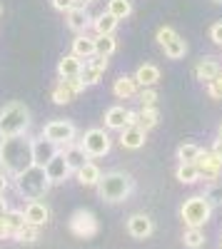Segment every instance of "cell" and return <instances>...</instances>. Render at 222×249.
<instances>
[{"label":"cell","instance_id":"obj_1","mask_svg":"<svg viewBox=\"0 0 222 249\" xmlns=\"http://www.w3.org/2000/svg\"><path fill=\"white\" fill-rule=\"evenodd\" d=\"M33 164V140L25 135L0 137V170L15 177Z\"/></svg>","mask_w":222,"mask_h":249},{"label":"cell","instance_id":"obj_2","mask_svg":"<svg viewBox=\"0 0 222 249\" xmlns=\"http://www.w3.org/2000/svg\"><path fill=\"white\" fill-rule=\"evenodd\" d=\"M97 187V195L103 202L108 204H120L125 202L132 190H135V182L128 172H120V170H112V172H105L103 177H100V182L95 184Z\"/></svg>","mask_w":222,"mask_h":249},{"label":"cell","instance_id":"obj_3","mask_svg":"<svg viewBox=\"0 0 222 249\" xmlns=\"http://www.w3.org/2000/svg\"><path fill=\"white\" fill-rule=\"evenodd\" d=\"M15 179V190L20 197L25 199H43L50 190V179L45 175V167H37V164H30L28 170H23L20 175L13 177Z\"/></svg>","mask_w":222,"mask_h":249},{"label":"cell","instance_id":"obj_4","mask_svg":"<svg viewBox=\"0 0 222 249\" xmlns=\"http://www.w3.org/2000/svg\"><path fill=\"white\" fill-rule=\"evenodd\" d=\"M28 127H30V110L23 102H10L0 110V137L25 135Z\"/></svg>","mask_w":222,"mask_h":249},{"label":"cell","instance_id":"obj_5","mask_svg":"<svg viewBox=\"0 0 222 249\" xmlns=\"http://www.w3.org/2000/svg\"><path fill=\"white\" fill-rule=\"evenodd\" d=\"M180 217L187 227H205L212 217V204L203 195H192L180 207Z\"/></svg>","mask_w":222,"mask_h":249},{"label":"cell","instance_id":"obj_6","mask_svg":"<svg viewBox=\"0 0 222 249\" xmlns=\"http://www.w3.org/2000/svg\"><path fill=\"white\" fill-rule=\"evenodd\" d=\"M80 147L85 150V155L90 160H97V157H105L112 147V140L105 130H100V127H92L83 135V140H80Z\"/></svg>","mask_w":222,"mask_h":249},{"label":"cell","instance_id":"obj_7","mask_svg":"<svg viewBox=\"0 0 222 249\" xmlns=\"http://www.w3.org/2000/svg\"><path fill=\"white\" fill-rule=\"evenodd\" d=\"M85 82L80 77H60L55 85H53V102L55 105H68V102H73L77 95L85 92Z\"/></svg>","mask_w":222,"mask_h":249},{"label":"cell","instance_id":"obj_8","mask_svg":"<svg viewBox=\"0 0 222 249\" xmlns=\"http://www.w3.org/2000/svg\"><path fill=\"white\" fill-rule=\"evenodd\" d=\"M68 227H70V232L75 237H80V239H90V237H95L100 232L97 217L90 210H75L70 222H68Z\"/></svg>","mask_w":222,"mask_h":249},{"label":"cell","instance_id":"obj_9","mask_svg":"<svg viewBox=\"0 0 222 249\" xmlns=\"http://www.w3.org/2000/svg\"><path fill=\"white\" fill-rule=\"evenodd\" d=\"M75 124L70 122V120H53V122H48L45 127H43V137H48V140H53L55 144H70V142H75Z\"/></svg>","mask_w":222,"mask_h":249},{"label":"cell","instance_id":"obj_10","mask_svg":"<svg viewBox=\"0 0 222 249\" xmlns=\"http://www.w3.org/2000/svg\"><path fill=\"white\" fill-rule=\"evenodd\" d=\"M195 167L200 170V179H207V182H217L220 172H222V160L212 152V150H200L197 160H195Z\"/></svg>","mask_w":222,"mask_h":249},{"label":"cell","instance_id":"obj_11","mask_svg":"<svg viewBox=\"0 0 222 249\" xmlns=\"http://www.w3.org/2000/svg\"><path fill=\"white\" fill-rule=\"evenodd\" d=\"M57 152H60V144H55L53 140H48L43 135L33 140V164H37V167H45Z\"/></svg>","mask_w":222,"mask_h":249},{"label":"cell","instance_id":"obj_12","mask_svg":"<svg viewBox=\"0 0 222 249\" xmlns=\"http://www.w3.org/2000/svg\"><path fill=\"white\" fill-rule=\"evenodd\" d=\"M105 70H108V57H103V55H92L90 62H85L83 70H80V80H83L88 88H90V85H97V82L103 80Z\"/></svg>","mask_w":222,"mask_h":249},{"label":"cell","instance_id":"obj_13","mask_svg":"<svg viewBox=\"0 0 222 249\" xmlns=\"http://www.w3.org/2000/svg\"><path fill=\"white\" fill-rule=\"evenodd\" d=\"M125 230L132 239H148L152 232H155V222L148 217V214H132L125 224Z\"/></svg>","mask_w":222,"mask_h":249},{"label":"cell","instance_id":"obj_14","mask_svg":"<svg viewBox=\"0 0 222 249\" xmlns=\"http://www.w3.org/2000/svg\"><path fill=\"white\" fill-rule=\"evenodd\" d=\"M45 175H48V179H50V184H60V182H65L70 175H73V170L68 167V162H65V157L63 155H55L48 164H45Z\"/></svg>","mask_w":222,"mask_h":249},{"label":"cell","instance_id":"obj_15","mask_svg":"<svg viewBox=\"0 0 222 249\" xmlns=\"http://www.w3.org/2000/svg\"><path fill=\"white\" fill-rule=\"evenodd\" d=\"M65 15H68V28L73 33H88V28L92 25V18H90V13H88L85 5H75Z\"/></svg>","mask_w":222,"mask_h":249},{"label":"cell","instance_id":"obj_16","mask_svg":"<svg viewBox=\"0 0 222 249\" xmlns=\"http://www.w3.org/2000/svg\"><path fill=\"white\" fill-rule=\"evenodd\" d=\"M23 214H25V222H28V224H35V227H45L48 219H50V210H48V207L40 202V199H30V202L25 204Z\"/></svg>","mask_w":222,"mask_h":249},{"label":"cell","instance_id":"obj_17","mask_svg":"<svg viewBox=\"0 0 222 249\" xmlns=\"http://www.w3.org/2000/svg\"><path fill=\"white\" fill-rule=\"evenodd\" d=\"M60 155L65 157L68 167H70L73 172H77V170L83 167L85 162H90V157L85 155V150L80 147V142H70V144H63V150H60Z\"/></svg>","mask_w":222,"mask_h":249},{"label":"cell","instance_id":"obj_18","mask_svg":"<svg viewBox=\"0 0 222 249\" xmlns=\"http://www.w3.org/2000/svg\"><path fill=\"white\" fill-rule=\"evenodd\" d=\"M148 140V132L140 130L137 124H128L125 130H120V144H123L125 150H140Z\"/></svg>","mask_w":222,"mask_h":249},{"label":"cell","instance_id":"obj_19","mask_svg":"<svg viewBox=\"0 0 222 249\" xmlns=\"http://www.w3.org/2000/svg\"><path fill=\"white\" fill-rule=\"evenodd\" d=\"M220 70H222V68H220V60L212 57V55H207V57H200V60H197V65H195V77H197L200 82H210Z\"/></svg>","mask_w":222,"mask_h":249},{"label":"cell","instance_id":"obj_20","mask_svg":"<svg viewBox=\"0 0 222 249\" xmlns=\"http://www.w3.org/2000/svg\"><path fill=\"white\" fill-rule=\"evenodd\" d=\"M137 92H140V85L135 82L132 75H120V77L115 80V85H112V95H115L117 100H130V97H135Z\"/></svg>","mask_w":222,"mask_h":249},{"label":"cell","instance_id":"obj_21","mask_svg":"<svg viewBox=\"0 0 222 249\" xmlns=\"http://www.w3.org/2000/svg\"><path fill=\"white\" fill-rule=\"evenodd\" d=\"M135 82L140 88H155L157 82H160V68L157 65H152V62H145V65H140L137 70H135Z\"/></svg>","mask_w":222,"mask_h":249},{"label":"cell","instance_id":"obj_22","mask_svg":"<svg viewBox=\"0 0 222 249\" xmlns=\"http://www.w3.org/2000/svg\"><path fill=\"white\" fill-rule=\"evenodd\" d=\"M73 55H77L80 60H90L95 55V37L88 33H77V37L73 40Z\"/></svg>","mask_w":222,"mask_h":249},{"label":"cell","instance_id":"obj_23","mask_svg":"<svg viewBox=\"0 0 222 249\" xmlns=\"http://www.w3.org/2000/svg\"><path fill=\"white\" fill-rule=\"evenodd\" d=\"M85 62L80 60L77 55H65V57H60L57 62V77H80V70H83Z\"/></svg>","mask_w":222,"mask_h":249},{"label":"cell","instance_id":"obj_24","mask_svg":"<svg viewBox=\"0 0 222 249\" xmlns=\"http://www.w3.org/2000/svg\"><path fill=\"white\" fill-rule=\"evenodd\" d=\"M105 127L108 130H125L128 127V110L123 105H115L105 112Z\"/></svg>","mask_w":222,"mask_h":249},{"label":"cell","instance_id":"obj_25","mask_svg":"<svg viewBox=\"0 0 222 249\" xmlns=\"http://www.w3.org/2000/svg\"><path fill=\"white\" fill-rule=\"evenodd\" d=\"M75 175H77V182L83 184V187H95L100 182V177H103V170H100L95 162H85Z\"/></svg>","mask_w":222,"mask_h":249},{"label":"cell","instance_id":"obj_26","mask_svg":"<svg viewBox=\"0 0 222 249\" xmlns=\"http://www.w3.org/2000/svg\"><path fill=\"white\" fill-rule=\"evenodd\" d=\"M157 122H160L157 107H140V110H137V127H140V130L150 132L152 127H157Z\"/></svg>","mask_w":222,"mask_h":249},{"label":"cell","instance_id":"obj_27","mask_svg":"<svg viewBox=\"0 0 222 249\" xmlns=\"http://www.w3.org/2000/svg\"><path fill=\"white\" fill-rule=\"evenodd\" d=\"M117 23H120V20H115L110 13H100L97 18H92V30L97 35H112L115 28H117Z\"/></svg>","mask_w":222,"mask_h":249},{"label":"cell","instance_id":"obj_28","mask_svg":"<svg viewBox=\"0 0 222 249\" xmlns=\"http://www.w3.org/2000/svg\"><path fill=\"white\" fill-rule=\"evenodd\" d=\"M175 177L183 184H195V182H200V170L195 167V162H180L175 170Z\"/></svg>","mask_w":222,"mask_h":249},{"label":"cell","instance_id":"obj_29","mask_svg":"<svg viewBox=\"0 0 222 249\" xmlns=\"http://www.w3.org/2000/svg\"><path fill=\"white\" fill-rule=\"evenodd\" d=\"M117 50V40L115 35H95V55L110 57Z\"/></svg>","mask_w":222,"mask_h":249},{"label":"cell","instance_id":"obj_30","mask_svg":"<svg viewBox=\"0 0 222 249\" xmlns=\"http://www.w3.org/2000/svg\"><path fill=\"white\" fill-rule=\"evenodd\" d=\"M13 239L15 242H25V244H33V242H37L40 239V227H35V224H23V227H18V230L13 232Z\"/></svg>","mask_w":222,"mask_h":249},{"label":"cell","instance_id":"obj_31","mask_svg":"<svg viewBox=\"0 0 222 249\" xmlns=\"http://www.w3.org/2000/svg\"><path fill=\"white\" fill-rule=\"evenodd\" d=\"M183 242L187 249H200V247H205V232H203V227H187L185 234H183Z\"/></svg>","mask_w":222,"mask_h":249},{"label":"cell","instance_id":"obj_32","mask_svg":"<svg viewBox=\"0 0 222 249\" xmlns=\"http://www.w3.org/2000/svg\"><path fill=\"white\" fill-rule=\"evenodd\" d=\"M115 20H125L130 13H132V3L130 0H108V10Z\"/></svg>","mask_w":222,"mask_h":249},{"label":"cell","instance_id":"obj_33","mask_svg":"<svg viewBox=\"0 0 222 249\" xmlns=\"http://www.w3.org/2000/svg\"><path fill=\"white\" fill-rule=\"evenodd\" d=\"M3 224H5L8 234L13 237V232L18 230V227H23V224H25V214H23V210H8V212L3 214Z\"/></svg>","mask_w":222,"mask_h":249},{"label":"cell","instance_id":"obj_34","mask_svg":"<svg viewBox=\"0 0 222 249\" xmlns=\"http://www.w3.org/2000/svg\"><path fill=\"white\" fill-rule=\"evenodd\" d=\"M163 50H165V55H167L170 60H183V57H185V53H187V43L177 35L175 40H170V43H167Z\"/></svg>","mask_w":222,"mask_h":249},{"label":"cell","instance_id":"obj_35","mask_svg":"<svg viewBox=\"0 0 222 249\" xmlns=\"http://www.w3.org/2000/svg\"><path fill=\"white\" fill-rule=\"evenodd\" d=\"M203 197L212 204V210H215V207H222V182H210V184L205 187Z\"/></svg>","mask_w":222,"mask_h":249},{"label":"cell","instance_id":"obj_36","mask_svg":"<svg viewBox=\"0 0 222 249\" xmlns=\"http://www.w3.org/2000/svg\"><path fill=\"white\" fill-rule=\"evenodd\" d=\"M200 144H195V142H185V144H180L177 147V160L180 162H195L197 160V155H200Z\"/></svg>","mask_w":222,"mask_h":249},{"label":"cell","instance_id":"obj_37","mask_svg":"<svg viewBox=\"0 0 222 249\" xmlns=\"http://www.w3.org/2000/svg\"><path fill=\"white\" fill-rule=\"evenodd\" d=\"M137 100H140V107H155L157 90L155 88H143V90L137 92Z\"/></svg>","mask_w":222,"mask_h":249},{"label":"cell","instance_id":"obj_38","mask_svg":"<svg viewBox=\"0 0 222 249\" xmlns=\"http://www.w3.org/2000/svg\"><path fill=\"white\" fill-rule=\"evenodd\" d=\"M175 37H177V33H175V28H170V25L157 28V35H155V40H157V45H160V48H165L170 40H175Z\"/></svg>","mask_w":222,"mask_h":249},{"label":"cell","instance_id":"obj_39","mask_svg":"<svg viewBox=\"0 0 222 249\" xmlns=\"http://www.w3.org/2000/svg\"><path fill=\"white\" fill-rule=\"evenodd\" d=\"M207 92L212 100H222V70L207 82Z\"/></svg>","mask_w":222,"mask_h":249},{"label":"cell","instance_id":"obj_40","mask_svg":"<svg viewBox=\"0 0 222 249\" xmlns=\"http://www.w3.org/2000/svg\"><path fill=\"white\" fill-rule=\"evenodd\" d=\"M50 3H53V8H55V10H60V13H68L70 8L80 5L77 0H50Z\"/></svg>","mask_w":222,"mask_h":249},{"label":"cell","instance_id":"obj_41","mask_svg":"<svg viewBox=\"0 0 222 249\" xmlns=\"http://www.w3.org/2000/svg\"><path fill=\"white\" fill-rule=\"evenodd\" d=\"M210 40H212L215 45H220V48H222V20L210 28Z\"/></svg>","mask_w":222,"mask_h":249},{"label":"cell","instance_id":"obj_42","mask_svg":"<svg viewBox=\"0 0 222 249\" xmlns=\"http://www.w3.org/2000/svg\"><path fill=\"white\" fill-rule=\"evenodd\" d=\"M8 184H10V182H8V175H5V172H0V195H5V192H8Z\"/></svg>","mask_w":222,"mask_h":249},{"label":"cell","instance_id":"obj_43","mask_svg":"<svg viewBox=\"0 0 222 249\" xmlns=\"http://www.w3.org/2000/svg\"><path fill=\"white\" fill-rule=\"evenodd\" d=\"M212 152H215V155L222 160V137H217V140L212 142Z\"/></svg>","mask_w":222,"mask_h":249},{"label":"cell","instance_id":"obj_44","mask_svg":"<svg viewBox=\"0 0 222 249\" xmlns=\"http://www.w3.org/2000/svg\"><path fill=\"white\" fill-rule=\"evenodd\" d=\"M5 212H8V199H5V195H0V217Z\"/></svg>","mask_w":222,"mask_h":249},{"label":"cell","instance_id":"obj_45","mask_svg":"<svg viewBox=\"0 0 222 249\" xmlns=\"http://www.w3.org/2000/svg\"><path fill=\"white\" fill-rule=\"evenodd\" d=\"M128 124H137V112L135 110H128Z\"/></svg>","mask_w":222,"mask_h":249},{"label":"cell","instance_id":"obj_46","mask_svg":"<svg viewBox=\"0 0 222 249\" xmlns=\"http://www.w3.org/2000/svg\"><path fill=\"white\" fill-rule=\"evenodd\" d=\"M80 5H90V3H95V0H77Z\"/></svg>","mask_w":222,"mask_h":249},{"label":"cell","instance_id":"obj_47","mask_svg":"<svg viewBox=\"0 0 222 249\" xmlns=\"http://www.w3.org/2000/svg\"><path fill=\"white\" fill-rule=\"evenodd\" d=\"M217 137H222V124H220V135H217Z\"/></svg>","mask_w":222,"mask_h":249},{"label":"cell","instance_id":"obj_48","mask_svg":"<svg viewBox=\"0 0 222 249\" xmlns=\"http://www.w3.org/2000/svg\"><path fill=\"white\" fill-rule=\"evenodd\" d=\"M212 3H220V5H222V0H212Z\"/></svg>","mask_w":222,"mask_h":249}]
</instances>
